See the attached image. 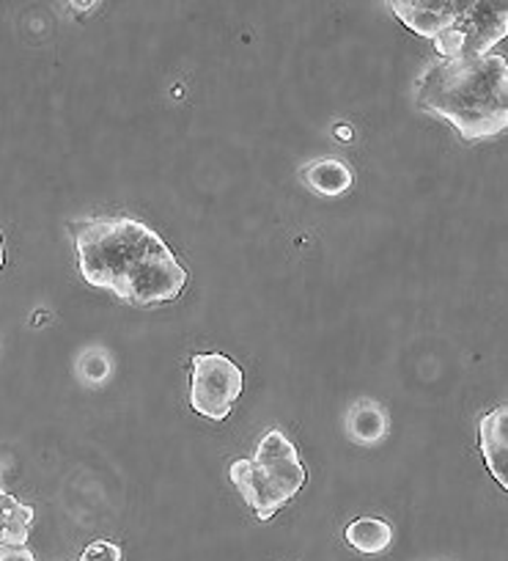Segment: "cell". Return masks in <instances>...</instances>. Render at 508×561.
<instances>
[{
  "instance_id": "obj_12",
  "label": "cell",
  "mask_w": 508,
  "mask_h": 561,
  "mask_svg": "<svg viewBox=\"0 0 508 561\" xmlns=\"http://www.w3.org/2000/svg\"><path fill=\"white\" fill-rule=\"evenodd\" d=\"M111 375H113V360L102 347L85 350V353L78 358V377L85 382V386H102Z\"/></svg>"
},
{
  "instance_id": "obj_14",
  "label": "cell",
  "mask_w": 508,
  "mask_h": 561,
  "mask_svg": "<svg viewBox=\"0 0 508 561\" xmlns=\"http://www.w3.org/2000/svg\"><path fill=\"white\" fill-rule=\"evenodd\" d=\"M0 561H36L25 545H0Z\"/></svg>"
},
{
  "instance_id": "obj_5",
  "label": "cell",
  "mask_w": 508,
  "mask_h": 561,
  "mask_svg": "<svg viewBox=\"0 0 508 561\" xmlns=\"http://www.w3.org/2000/svg\"><path fill=\"white\" fill-rule=\"evenodd\" d=\"M245 377L242 369L220 353H204L193 358L190 404L209 421H223L242 397Z\"/></svg>"
},
{
  "instance_id": "obj_10",
  "label": "cell",
  "mask_w": 508,
  "mask_h": 561,
  "mask_svg": "<svg viewBox=\"0 0 508 561\" xmlns=\"http://www.w3.org/2000/svg\"><path fill=\"white\" fill-rule=\"evenodd\" d=\"M31 526H34V510L7 490L0 488V545H25Z\"/></svg>"
},
{
  "instance_id": "obj_8",
  "label": "cell",
  "mask_w": 508,
  "mask_h": 561,
  "mask_svg": "<svg viewBox=\"0 0 508 561\" xmlns=\"http://www.w3.org/2000/svg\"><path fill=\"white\" fill-rule=\"evenodd\" d=\"M347 433L355 444L360 446H374L385 438L388 433V415L371 399H360L347 415Z\"/></svg>"
},
{
  "instance_id": "obj_2",
  "label": "cell",
  "mask_w": 508,
  "mask_h": 561,
  "mask_svg": "<svg viewBox=\"0 0 508 561\" xmlns=\"http://www.w3.org/2000/svg\"><path fill=\"white\" fill-rule=\"evenodd\" d=\"M420 111L442 118L462 138L500 135L508 124V64L497 53L470 58H440L415 85Z\"/></svg>"
},
{
  "instance_id": "obj_13",
  "label": "cell",
  "mask_w": 508,
  "mask_h": 561,
  "mask_svg": "<svg viewBox=\"0 0 508 561\" xmlns=\"http://www.w3.org/2000/svg\"><path fill=\"white\" fill-rule=\"evenodd\" d=\"M80 561H122V548L111 539H96L83 550Z\"/></svg>"
},
{
  "instance_id": "obj_1",
  "label": "cell",
  "mask_w": 508,
  "mask_h": 561,
  "mask_svg": "<svg viewBox=\"0 0 508 561\" xmlns=\"http://www.w3.org/2000/svg\"><path fill=\"white\" fill-rule=\"evenodd\" d=\"M80 275L122 304L160 306L180 298L187 270L151 226L132 218H91L72 224Z\"/></svg>"
},
{
  "instance_id": "obj_6",
  "label": "cell",
  "mask_w": 508,
  "mask_h": 561,
  "mask_svg": "<svg viewBox=\"0 0 508 561\" xmlns=\"http://www.w3.org/2000/svg\"><path fill=\"white\" fill-rule=\"evenodd\" d=\"M464 3H453V0H393L391 9L413 34L426 36V39H437L446 34L453 23H457L459 12Z\"/></svg>"
},
{
  "instance_id": "obj_7",
  "label": "cell",
  "mask_w": 508,
  "mask_h": 561,
  "mask_svg": "<svg viewBox=\"0 0 508 561\" xmlns=\"http://www.w3.org/2000/svg\"><path fill=\"white\" fill-rule=\"evenodd\" d=\"M508 408L500 404L492 413H486L481 419V455H484L486 468H489L492 477L497 479L500 488L508 490Z\"/></svg>"
},
{
  "instance_id": "obj_3",
  "label": "cell",
  "mask_w": 508,
  "mask_h": 561,
  "mask_svg": "<svg viewBox=\"0 0 508 561\" xmlns=\"http://www.w3.org/2000/svg\"><path fill=\"white\" fill-rule=\"evenodd\" d=\"M229 477L258 520H269L305 488V468L295 444L280 430H269L256 446L253 460L231 462Z\"/></svg>"
},
{
  "instance_id": "obj_15",
  "label": "cell",
  "mask_w": 508,
  "mask_h": 561,
  "mask_svg": "<svg viewBox=\"0 0 508 561\" xmlns=\"http://www.w3.org/2000/svg\"><path fill=\"white\" fill-rule=\"evenodd\" d=\"M0 267H3V240H0Z\"/></svg>"
},
{
  "instance_id": "obj_4",
  "label": "cell",
  "mask_w": 508,
  "mask_h": 561,
  "mask_svg": "<svg viewBox=\"0 0 508 561\" xmlns=\"http://www.w3.org/2000/svg\"><path fill=\"white\" fill-rule=\"evenodd\" d=\"M508 31V12L503 3L473 0L464 3L457 23L437 36V50L446 58L486 56Z\"/></svg>"
},
{
  "instance_id": "obj_11",
  "label": "cell",
  "mask_w": 508,
  "mask_h": 561,
  "mask_svg": "<svg viewBox=\"0 0 508 561\" xmlns=\"http://www.w3.org/2000/svg\"><path fill=\"white\" fill-rule=\"evenodd\" d=\"M344 537H347V542L358 553L374 556L382 553L393 542V528L385 520H380V517H358V520L349 523Z\"/></svg>"
},
{
  "instance_id": "obj_9",
  "label": "cell",
  "mask_w": 508,
  "mask_h": 561,
  "mask_svg": "<svg viewBox=\"0 0 508 561\" xmlns=\"http://www.w3.org/2000/svg\"><path fill=\"white\" fill-rule=\"evenodd\" d=\"M302 180L308 182L311 191H316L319 196H342L353 187L355 176L349 171V165L344 160H319V163H311L305 171H302Z\"/></svg>"
}]
</instances>
